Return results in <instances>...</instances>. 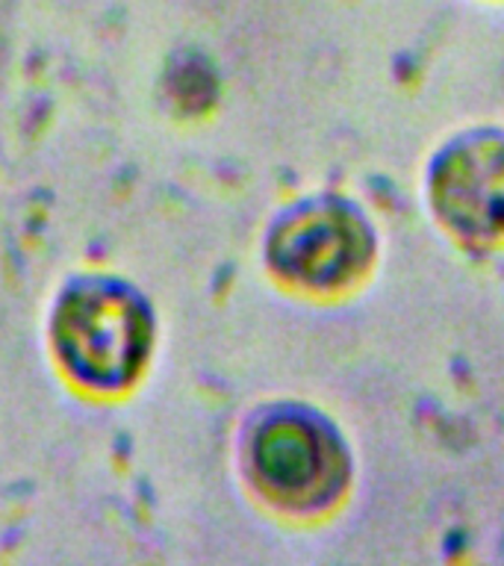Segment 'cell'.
<instances>
[{"mask_svg": "<svg viewBox=\"0 0 504 566\" xmlns=\"http://www.w3.org/2000/svg\"><path fill=\"white\" fill-rule=\"evenodd\" d=\"M62 343L88 378L118 380L139 354V316L113 292H86L65 310Z\"/></svg>", "mask_w": 504, "mask_h": 566, "instance_id": "1", "label": "cell"}]
</instances>
